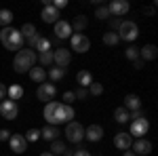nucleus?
Masks as SVG:
<instances>
[{
  "label": "nucleus",
  "mask_w": 158,
  "mask_h": 156,
  "mask_svg": "<svg viewBox=\"0 0 158 156\" xmlns=\"http://www.w3.org/2000/svg\"><path fill=\"white\" fill-rule=\"evenodd\" d=\"M9 145H11V152L15 154H23L25 150H27V141H25L23 135H17V133H11V137H9Z\"/></svg>",
  "instance_id": "nucleus-12"
},
{
  "label": "nucleus",
  "mask_w": 158,
  "mask_h": 156,
  "mask_svg": "<svg viewBox=\"0 0 158 156\" xmlns=\"http://www.w3.org/2000/svg\"><path fill=\"white\" fill-rule=\"evenodd\" d=\"M74 156H93L86 148H78V150H74Z\"/></svg>",
  "instance_id": "nucleus-43"
},
{
  "label": "nucleus",
  "mask_w": 158,
  "mask_h": 156,
  "mask_svg": "<svg viewBox=\"0 0 158 156\" xmlns=\"http://www.w3.org/2000/svg\"><path fill=\"white\" fill-rule=\"evenodd\" d=\"M70 25H72V32H74V34H82V32L86 30V25H89V19H86V15H76V17H74V21Z\"/></svg>",
  "instance_id": "nucleus-21"
},
{
  "label": "nucleus",
  "mask_w": 158,
  "mask_h": 156,
  "mask_svg": "<svg viewBox=\"0 0 158 156\" xmlns=\"http://www.w3.org/2000/svg\"><path fill=\"white\" fill-rule=\"evenodd\" d=\"M0 116L4 120H15L19 116V106L17 101H11V99H2L0 101Z\"/></svg>",
  "instance_id": "nucleus-6"
},
{
  "label": "nucleus",
  "mask_w": 158,
  "mask_h": 156,
  "mask_svg": "<svg viewBox=\"0 0 158 156\" xmlns=\"http://www.w3.org/2000/svg\"><path fill=\"white\" fill-rule=\"evenodd\" d=\"M42 116L51 127H59L61 122H65V124L72 122L76 112H74L72 106H65V103H59V101H49V103H44Z\"/></svg>",
  "instance_id": "nucleus-1"
},
{
  "label": "nucleus",
  "mask_w": 158,
  "mask_h": 156,
  "mask_svg": "<svg viewBox=\"0 0 158 156\" xmlns=\"http://www.w3.org/2000/svg\"><path fill=\"white\" fill-rule=\"evenodd\" d=\"M129 9H131V4H129L127 0H112V2L108 4L110 15H112V17H118V19H120L122 15H127Z\"/></svg>",
  "instance_id": "nucleus-11"
},
{
  "label": "nucleus",
  "mask_w": 158,
  "mask_h": 156,
  "mask_svg": "<svg viewBox=\"0 0 158 156\" xmlns=\"http://www.w3.org/2000/svg\"><path fill=\"white\" fill-rule=\"evenodd\" d=\"M85 139H89V141H101L103 139V129L99 127V124H91V127H86L85 129Z\"/></svg>",
  "instance_id": "nucleus-18"
},
{
  "label": "nucleus",
  "mask_w": 158,
  "mask_h": 156,
  "mask_svg": "<svg viewBox=\"0 0 158 156\" xmlns=\"http://www.w3.org/2000/svg\"><path fill=\"white\" fill-rule=\"evenodd\" d=\"M4 97H6V86H4V84L0 82V101H2Z\"/></svg>",
  "instance_id": "nucleus-47"
},
{
  "label": "nucleus",
  "mask_w": 158,
  "mask_h": 156,
  "mask_svg": "<svg viewBox=\"0 0 158 156\" xmlns=\"http://www.w3.org/2000/svg\"><path fill=\"white\" fill-rule=\"evenodd\" d=\"M0 42H2V47L6 48V51H19V48H23V36H21V32L19 30H15V27H2V32H0Z\"/></svg>",
  "instance_id": "nucleus-3"
},
{
  "label": "nucleus",
  "mask_w": 158,
  "mask_h": 156,
  "mask_svg": "<svg viewBox=\"0 0 158 156\" xmlns=\"http://www.w3.org/2000/svg\"><path fill=\"white\" fill-rule=\"evenodd\" d=\"M74 97H76V101H78V99H80V101H85L86 97H89V91H86V89H80V86H78V89L74 91Z\"/></svg>",
  "instance_id": "nucleus-39"
},
{
  "label": "nucleus",
  "mask_w": 158,
  "mask_h": 156,
  "mask_svg": "<svg viewBox=\"0 0 158 156\" xmlns=\"http://www.w3.org/2000/svg\"><path fill=\"white\" fill-rule=\"evenodd\" d=\"M131 152H133L135 156H148L150 152H152V144L148 141V139H135L133 145H131Z\"/></svg>",
  "instance_id": "nucleus-14"
},
{
  "label": "nucleus",
  "mask_w": 158,
  "mask_h": 156,
  "mask_svg": "<svg viewBox=\"0 0 158 156\" xmlns=\"http://www.w3.org/2000/svg\"><path fill=\"white\" fill-rule=\"evenodd\" d=\"M124 110H129V112H135V110H141V99L139 95H135V93H129V95L124 97Z\"/></svg>",
  "instance_id": "nucleus-20"
},
{
  "label": "nucleus",
  "mask_w": 158,
  "mask_h": 156,
  "mask_svg": "<svg viewBox=\"0 0 158 156\" xmlns=\"http://www.w3.org/2000/svg\"><path fill=\"white\" fill-rule=\"evenodd\" d=\"M36 61H38L36 51L23 47V48H19V51L15 53V57H13V68H15L17 74H25V72H30V70L36 65Z\"/></svg>",
  "instance_id": "nucleus-2"
},
{
  "label": "nucleus",
  "mask_w": 158,
  "mask_h": 156,
  "mask_svg": "<svg viewBox=\"0 0 158 156\" xmlns=\"http://www.w3.org/2000/svg\"><path fill=\"white\" fill-rule=\"evenodd\" d=\"M51 4H53L57 11H61V9H65V6H68V0H55V2H51Z\"/></svg>",
  "instance_id": "nucleus-42"
},
{
  "label": "nucleus",
  "mask_w": 158,
  "mask_h": 156,
  "mask_svg": "<svg viewBox=\"0 0 158 156\" xmlns=\"http://www.w3.org/2000/svg\"><path fill=\"white\" fill-rule=\"evenodd\" d=\"M68 148H65V144L61 141V139H55V141H51V154L53 156H61L63 152H65Z\"/></svg>",
  "instance_id": "nucleus-29"
},
{
  "label": "nucleus",
  "mask_w": 158,
  "mask_h": 156,
  "mask_svg": "<svg viewBox=\"0 0 158 156\" xmlns=\"http://www.w3.org/2000/svg\"><path fill=\"white\" fill-rule=\"evenodd\" d=\"M19 32H21V36H23V40H27V38H32L34 34H38V30H36V25H34V23H23Z\"/></svg>",
  "instance_id": "nucleus-27"
},
{
  "label": "nucleus",
  "mask_w": 158,
  "mask_h": 156,
  "mask_svg": "<svg viewBox=\"0 0 158 156\" xmlns=\"http://www.w3.org/2000/svg\"><path fill=\"white\" fill-rule=\"evenodd\" d=\"M137 118H146V112H143V110H135V112H129V120H137Z\"/></svg>",
  "instance_id": "nucleus-41"
},
{
  "label": "nucleus",
  "mask_w": 158,
  "mask_h": 156,
  "mask_svg": "<svg viewBox=\"0 0 158 156\" xmlns=\"http://www.w3.org/2000/svg\"><path fill=\"white\" fill-rule=\"evenodd\" d=\"M40 19H42V21H44V23H57V21H59V11H57V9H55V6H53V4H44V6H42V13H40Z\"/></svg>",
  "instance_id": "nucleus-13"
},
{
  "label": "nucleus",
  "mask_w": 158,
  "mask_h": 156,
  "mask_svg": "<svg viewBox=\"0 0 158 156\" xmlns=\"http://www.w3.org/2000/svg\"><path fill=\"white\" fill-rule=\"evenodd\" d=\"M23 137H25V141H38L40 139V129H27V133Z\"/></svg>",
  "instance_id": "nucleus-35"
},
{
  "label": "nucleus",
  "mask_w": 158,
  "mask_h": 156,
  "mask_svg": "<svg viewBox=\"0 0 158 156\" xmlns=\"http://www.w3.org/2000/svg\"><path fill=\"white\" fill-rule=\"evenodd\" d=\"M34 51H38V53H44V51H51V40L49 38H40V40H38V44H36V48H34Z\"/></svg>",
  "instance_id": "nucleus-34"
},
{
  "label": "nucleus",
  "mask_w": 158,
  "mask_h": 156,
  "mask_svg": "<svg viewBox=\"0 0 158 156\" xmlns=\"http://www.w3.org/2000/svg\"><path fill=\"white\" fill-rule=\"evenodd\" d=\"M86 91H89V95H101V93H103V84H101V82H95V80H93V84H91Z\"/></svg>",
  "instance_id": "nucleus-36"
},
{
  "label": "nucleus",
  "mask_w": 158,
  "mask_h": 156,
  "mask_svg": "<svg viewBox=\"0 0 158 156\" xmlns=\"http://www.w3.org/2000/svg\"><path fill=\"white\" fill-rule=\"evenodd\" d=\"M158 57V48L156 44H143V47L139 48V59L141 61H152Z\"/></svg>",
  "instance_id": "nucleus-19"
},
{
  "label": "nucleus",
  "mask_w": 158,
  "mask_h": 156,
  "mask_svg": "<svg viewBox=\"0 0 158 156\" xmlns=\"http://www.w3.org/2000/svg\"><path fill=\"white\" fill-rule=\"evenodd\" d=\"M120 40H118V34L116 32H106L103 34V44H108V47H116Z\"/></svg>",
  "instance_id": "nucleus-31"
},
{
  "label": "nucleus",
  "mask_w": 158,
  "mask_h": 156,
  "mask_svg": "<svg viewBox=\"0 0 158 156\" xmlns=\"http://www.w3.org/2000/svg\"><path fill=\"white\" fill-rule=\"evenodd\" d=\"M65 137H68V141H72V144H80V141L85 139V127H82L78 120L68 122V127H65Z\"/></svg>",
  "instance_id": "nucleus-5"
},
{
  "label": "nucleus",
  "mask_w": 158,
  "mask_h": 156,
  "mask_svg": "<svg viewBox=\"0 0 158 156\" xmlns=\"http://www.w3.org/2000/svg\"><path fill=\"white\" fill-rule=\"evenodd\" d=\"M133 65H135V70H141V68L146 65V61H141V59H135V61H133Z\"/></svg>",
  "instance_id": "nucleus-46"
},
{
  "label": "nucleus",
  "mask_w": 158,
  "mask_h": 156,
  "mask_svg": "<svg viewBox=\"0 0 158 156\" xmlns=\"http://www.w3.org/2000/svg\"><path fill=\"white\" fill-rule=\"evenodd\" d=\"M118 40H124V42H133L135 38L139 36V27L135 21H122L120 27H118Z\"/></svg>",
  "instance_id": "nucleus-4"
},
{
  "label": "nucleus",
  "mask_w": 158,
  "mask_h": 156,
  "mask_svg": "<svg viewBox=\"0 0 158 156\" xmlns=\"http://www.w3.org/2000/svg\"><path fill=\"white\" fill-rule=\"evenodd\" d=\"M55 95H57V86L53 82H42V84H38V89H36V97H38V101H53L55 99Z\"/></svg>",
  "instance_id": "nucleus-7"
},
{
  "label": "nucleus",
  "mask_w": 158,
  "mask_h": 156,
  "mask_svg": "<svg viewBox=\"0 0 158 156\" xmlns=\"http://www.w3.org/2000/svg\"><path fill=\"white\" fill-rule=\"evenodd\" d=\"M114 145L122 150V152H127V150H131V145H133V137L129 135V133H118L116 137H114Z\"/></svg>",
  "instance_id": "nucleus-16"
},
{
  "label": "nucleus",
  "mask_w": 158,
  "mask_h": 156,
  "mask_svg": "<svg viewBox=\"0 0 158 156\" xmlns=\"http://www.w3.org/2000/svg\"><path fill=\"white\" fill-rule=\"evenodd\" d=\"M61 156H74V152H72V150H65V152H63Z\"/></svg>",
  "instance_id": "nucleus-48"
},
{
  "label": "nucleus",
  "mask_w": 158,
  "mask_h": 156,
  "mask_svg": "<svg viewBox=\"0 0 158 156\" xmlns=\"http://www.w3.org/2000/svg\"><path fill=\"white\" fill-rule=\"evenodd\" d=\"M108 23H110V32H118V27H120L122 19H118V17H110Z\"/></svg>",
  "instance_id": "nucleus-37"
},
{
  "label": "nucleus",
  "mask_w": 158,
  "mask_h": 156,
  "mask_svg": "<svg viewBox=\"0 0 158 156\" xmlns=\"http://www.w3.org/2000/svg\"><path fill=\"white\" fill-rule=\"evenodd\" d=\"M40 139H44V141H55V139H61L59 127H51V124L42 127V129H40Z\"/></svg>",
  "instance_id": "nucleus-15"
},
{
  "label": "nucleus",
  "mask_w": 158,
  "mask_h": 156,
  "mask_svg": "<svg viewBox=\"0 0 158 156\" xmlns=\"http://www.w3.org/2000/svg\"><path fill=\"white\" fill-rule=\"evenodd\" d=\"M6 97H9L11 101H19V99L23 97V86H21V84H11V86H6Z\"/></svg>",
  "instance_id": "nucleus-24"
},
{
  "label": "nucleus",
  "mask_w": 158,
  "mask_h": 156,
  "mask_svg": "<svg viewBox=\"0 0 158 156\" xmlns=\"http://www.w3.org/2000/svg\"><path fill=\"white\" fill-rule=\"evenodd\" d=\"M38 61H40V68H49V65H53V51L38 53Z\"/></svg>",
  "instance_id": "nucleus-26"
},
{
  "label": "nucleus",
  "mask_w": 158,
  "mask_h": 156,
  "mask_svg": "<svg viewBox=\"0 0 158 156\" xmlns=\"http://www.w3.org/2000/svg\"><path fill=\"white\" fill-rule=\"evenodd\" d=\"M95 17H97V19H101V21H108V19L112 17V15H110L108 6H103V4H99V6H97V11H95Z\"/></svg>",
  "instance_id": "nucleus-32"
},
{
  "label": "nucleus",
  "mask_w": 158,
  "mask_h": 156,
  "mask_svg": "<svg viewBox=\"0 0 158 156\" xmlns=\"http://www.w3.org/2000/svg\"><path fill=\"white\" fill-rule=\"evenodd\" d=\"M124 57L129 61H135V59H139V48L135 47V44H131V47L124 51Z\"/></svg>",
  "instance_id": "nucleus-33"
},
{
  "label": "nucleus",
  "mask_w": 158,
  "mask_h": 156,
  "mask_svg": "<svg viewBox=\"0 0 158 156\" xmlns=\"http://www.w3.org/2000/svg\"><path fill=\"white\" fill-rule=\"evenodd\" d=\"M76 82H78L80 89H89L93 84V74L89 72V70H80V72L76 74Z\"/></svg>",
  "instance_id": "nucleus-22"
},
{
  "label": "nucleus",
  "mask_w": 158,
  "mask_h": 156,
  "mask_svg": "<svg viewBox=\"0 0 158 156\" xmlns=\"http://www.w3.org/2000/svg\"><path fill=\"white\" fill-rule=\"evenodd\" d=\"M13 21V13L9 9H0V25L2 27H9Z\"/></svg>",
  "instance_id": "nucleus-30"
},
{
  "label": "nucleus",
  "mask_w": 158,
  "mask_h": 156,
  "mask_svg": "<svg viewBox=\"0 0 158 156\" xmlns=\"http://www.w3.org/2000/svg\"><path fill=\"white\" fill-rule=\"evenodd\" d=\"M74 32H72V25L68 23V21H57L55 23V38H59V40H65V38H70Z\"/></svg>",
  "instance_id": "nucleus-17"
},
{
  "label": "nucleus",
  "mask_w": 158,
  "mask_h": 156,
  "mask_svg": "<svg viewBox=\"0 0 158 156\" xmlns=\"http://www.w3.org/2000/svg\"><path fill=\"white\" fill-rule=\"evenodd\" d=\"M65 76V70L63 68H51L49 72H47V78H51V82H57Z\"/></svg>",
  "instance_id": "nucleus-28"
},
{
  "label": "nucleus",
  "mask_w": 158,
  "mask_h": 156,
  "mask_svg": "<svg viewBox=\"0 0 158 156\" xmlns=\"http://www.w3.org/2000/svg\"><path fill=\"white\" fill-rule=\"evenodd\" d=\"M148 131H150V122H148V118L131 120V131H129V135H131V137H137V139H141V137H143Z\"/></svg>",
  "instance_id": "nucleus-10"
},
{
  "label": "nucleus",
  "mask_w": 158,
  "mask_h": 156,
  "mask_svg": "<svg viewBox=\"0 0 158 156\" xmlns=\"http://www.w3.org/2000/svg\"><path fill=\"white\" fill-rule=\"evenodd\" d=\"M27 74H30V78H32L34 82H38V84L47 82V70H44V68H40V65H34Z\"/></svg>",
  "instance_id": "nucleus-23"
},
{
  "label": "nucleus",
  "mask_w": 158,
  "mask_h": 156,
  "mask_svg": "<svg viewBox=\"0 0 158 156\" xmlns=\"http://www.w3.org/2000/svg\"><path fill=\"white\" fill-rule=\"evenodd\" d=\"M122 156H135V154H133V152H131V150H127V152H124V154H122Z\"/></svg>",
  "instance_id": "nucleus-49"
},
{
  "label": "nucleus",
  "mask_w": 158,
  "mask_h": 156,
  "mask_svg": "<svg viewBox=\"0 0 158 156\" xmlns=\"http://www.w3.org/2000/svg\"><path fill=\"white\" fill-rule=\"evenodd\" d=\"M154 11H156V9H154V4H152V6H143V15H148V17H150V15H154Z\"/></svg>",
  "instance_id": "nucleus-45"
},
{
  "label": "nucleus",
  "mask_w": 158,
  "mask_h": 156,
  "mask_svg": "<svg viewBox=\"0 0 158 156\" xmlns=\"http://www.w3.org/2000/svg\"><path fill=\"white\" fill-rule=\"evenodd\" d=\"M40 38H42V36H40V34H34V36H32V38H27V48H32V51H34Z\"/></svg>",
  "instance_id": "nucleus-40"
},
{
  "label": "nucleus",
  "mask_w": 158,
  "mask_h": 156,
  "mask_svg": "<svg viewBox=\"0 0 158 156\" xmlns=\"http://www.w3.org/2000/svg\"><path fill=\"white\" fill-rule=\"evenodd\" d=\"M61 99H63V103H65V106H72L74 101H76V97H74V91H65Z\"/></svg>",
  "instance_id": "nucleus-38"
},
{
  "label": "nucleus",
  "mask_w": 158,
  "mask_h": 156,
  "mask_svg": "<svg viewBox=\"0 0 158 156\" xmlns=\"http://www.w3.org/2000/svg\"><path fill=\"white\" fill-rule=\"evenodd\" d=\"M70 44H72V51H76V53H86L91 48V40L86 34H72Z\"/></svg>",
  "instance_id": "nucleus-9"
},
{
  "label": "nucleus",
  "mask_w": 158,
  "mask_h": 156,
  "mask_svg": "<svg viewBox=\"0 0 158 156\" xmlns=\"http://www.w3.org/2000/svg\"><path fill=\"white\" fill-rule=\"evenodd\" d=\"M114 120H116L118 124H127V122H129V110H124L122 106L116 108L114 110Z\"/></svg>",
  "instance_id": "nucleus-25"
},
{
  "label": "nucleus",
  "mask_w": 158,
  "mask_h": 156,
  "mask_svg": "<svg viewBox=\"0 0 158 156\" xmlns=\"http://www.w3.org/2000/svg\"><path fill=\"white\" fill-rule=\"evenodd\" d=\"M9 137H11V131H6V129H0V141H9Z\"/></svg>",
  "instance_id": "nucleus-44"
},
{
  "label": "nucleus",
  "mask_w": 158,
  "mask_h": 156,
  "mask_svg": "<svg viewBox=\"0 0 158 156\" xmlns=\"http://www.w3.org/2000/svg\"><path fill=\"white\" fill-rule=\"evenodd\" d=\"M70 61H72V51L70 48H55L53 51V63H55V68H68L70 65Z\"/></svg>",
  "instance_id": "nucleus-8"
},
{
  "label": "nucleus",
  "mask_w": 158,
  "mask_h": 156,
  "mask_svg": "<svg viewBox=\"0 0 158 156\" xmlns=\"http://www.w3.org/2000/svg\"><path fill=\"white\" fill-rule=\"evenodd\" d=\"M40 156H53V154H51V152H42Z\"/></svg>",
  "instance_id": "nucleus-50"
}]
</instances>
